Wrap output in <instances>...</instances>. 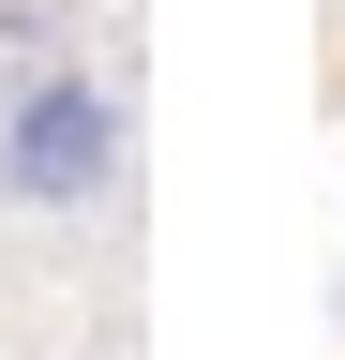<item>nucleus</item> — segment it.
Returning a JSON list of instances; mask_svg holds the SVG:
<instances>
[{
    "instance_id": "1",
    "label": "nucleus",
    "mask_w": 345,
    "mask_h": 360,
    "mask_svg": "<svg viewBox=\"0 0 345 360\" xmlns=\"http://www.w3.org/2000/svg\"><path fill=\"white\" fill-rule=\"evenodd\" d=\"M120 180V90L105 75H30V90H0V195L15 210H91Z\"/></svg>"
}]
</instances>
